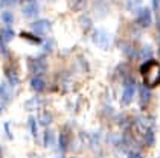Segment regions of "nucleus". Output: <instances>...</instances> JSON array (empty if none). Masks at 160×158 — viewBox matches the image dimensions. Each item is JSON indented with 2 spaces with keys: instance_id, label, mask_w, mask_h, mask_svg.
Instances as JSON below:
<instances>
[{
  "instance_id": "obj_1",
  "label": "nucleus",
  "mask_w": 160,
  "mask_h": 158,
  "mask_svg": "<svg viewBox=\"0 0 160 158\" xmlns=\"http://www.w3.org/2000/svg\"><path fill=\"white\" fill-rule=\"evenodd\" d=\"M140 74L143 85L147 88H154L160 85V64L154 60H148L140 65Z\"/></svg>"
},
{
  "instance_id": "obj_2",
  "label": "nucleus",
  "mask_w": 160,
  "mask_h": 158,
  "mask_svg": "<svg viewBox=\"0 0 160 158\" xmlns=\"http://www.w3.org/2000/svg\"><path fill=\"white\" fill-rule=\"evenodd\" d=\"M31 29L37 35H46L52 31V23L49 20H35L31 23Z\"/></svg>"
},
{
  "instance_id": "obj_3",
  "label": "nucleus",
  "mask_w": 160,
  "mask_h": 158,
  "mask_svg": "<svg viewBox=\"0 0 160 158\" xmlns=\"http://www.w3.org/2000/svg\"><path fill=\"white\" fill-rule=\"evenodd\" d=\"M136 22L139 26H142V27H148V26H151L152 23V15H151V11L148 9V8H140L139 12H137V18H136Z\"/></svg>"
},
{
  "instance_id": "obj_4",
  "label": "nucleus",
  "mask_w": 160,
  "mask_h": 158,
  "mask_svg": "<svg viewBox=\"0 0 160 158\" xmlns=\"http://www.w3.org/2000/svg\"><path fill=\"white\" fill-rule=\"evenodd\" d=\"M136 93V85L133 81H130L128 84H125L123 87V94H122V105H130L134 99Z\"/></svg>"
},
{
  "instance_id": "obj_5",
  "label": "nucleus",
  "mask_w": 160,
  "mask_h": 158,
  "mask_svg": "<svg viewBox=\"0 0 160 158\" xmlns=\"http://www.w3.org/2000/svg\"><path fill=\"white\" fill-rule=\"evenodd\" d=\"M28 65L32 73H43L46 70V61L43 58H31L28 61Z\"/></svg>"
},
{
  "instance_id": "obj_6",
  "label": "nucleus",
  "mask_w": 160,
  "mask_h": 158,
  "mask_svg": "<svg viewBox=\"0 0 160 158\" xmlns=\"http://www.w3.org/2000/svg\"><path fill=\"white\" fill-rule=\"evenodd\" d=\"M93 41L98 44L99 47H107V46H108V36H107L105 32H102V31L95 32V35H93Z\"/></svg>"
},
{
  "instance_id": "obj_7",
  "label": "nucleus",
  "mask_w": 160,
  "mask_h": 158,
  "mask_svg": "<svg viewBox=\"0 0 160 158\" xmlns=\"http://www.w3.org/2000/svg\"><path fill=\"white\" fill-rule=\"evenodd\" d=\"M5 74H6V78H8V85H11V87H15V85L18 84V74L17 72L14 70L12 67H6L5 69Z\"/></svg>"
},
{
  "instance_id": "obj_8",
  "label": "nucleus",
  "mask_w": 160,
  "mask_h": 158,
  "mask_svg": "<svg viewBox=\"0 0 160 158\" xmlns=\"http://www.w3.org/2000/svg\"><path fill=\"white\" fill-rule=\"evenodd\" d=\"M31 88L34 90V91H43L44 90V87H46V82H44V79L41 78V76H34L32 79H31Z\"/></svg>"
},
{
  "instance_id": "obj_9",
  "label": "nucleus",
  "mask_w": 160,
  "mask_h": 158,
  "mask_svg": "<svg viewBox=\"0 0 160 158\" xmlns=\"http://www.w3.org/2000/svg\"><path fill=\"white\" fill-rule=\"evenodd\" d=\"M149 100H151V91H149V88H147L145 85L140 87V107L145 108Z\"/></svg>"
},
{
  "instance_id": "obj_10",
  "label": "nucleus",
  "mask_w": 160,
  "mask_h": 158,
  "mask_svg": "<svg viewBox=\"0 0 160 158\" xmlns=\"http://www.w3.org/2000/svg\"><path fill=\"white\" fill-rule=\"evenodd\" d=\"M40 9H38V6L35 3H29V5H26L23 6V14H25L26 17H29V18H32V17H37Z\"/></svg>"
},
{
  "instance_id": "obj_11",
  "label": "nucleus",
  "mask_w": 160,
  "mask_h": 158,
  "mask_svg": "<svg viewBox=\"0 0 160 158\" xmlns=\"http://www.w3.org/2000/svg\"><path fill=\"white\" fill-rule=\"evenodd\" d=\"M9 97H11L9 85H8V82H2L0 84V99L3 102H6V100H9Z\"/></svg>"
},
{
  "instance_id": "obj_12",
  "label": "nucleus",
  "mask_w": 160,
  "mask_h": 158,
  "mask_svg": "<svg viewBox=\"0 0 160 158\" xmlns=\"http://www.w3.org/2000/svg\"><path fill=\"white\" fill-rule=\"evenodd\" d=\"M14 36H15V32H14L11 27H5V29H3V31L0 32V38H2V40H3L5 43H6V44H8V43H9V41L12 40Z\"/></svg>"
},
{
  "instance_id": "obj_13",
  "label": "nucleus",
  "mask_w": 160,
  "mask_h": 158,
  "mask_svg": "<svg viewBox=\"0 0 160 158\" xmlns=\"http://www.w3.org/2000/svg\"><path fill=\"white\" fill-rule=\"evenodd\" d=\"M0 17H2V22L6 24L8 27L14 23V14H12V11H8V9H6V11L2 12V15H0Z\"/></svg>"
},
{
  "instance_id": "obj_14",
  "label": "nucleus",
  "mask_w": 160,
  "mask_h": 158,
  "mask_svg": "<svg viewBox=\"0 0 160 158\" xmlns=\"http://www.w3.org/2000/svg\"><path fill=\"white\" fill-rule=\"evenodd\" d=\"M20 36L28 40V41H31V43H34V44H41V38H38L35 35H31L29 32H20Z\"/></svg>"
},
{
  "instance_id": "obj_15",
  "label": "nucleus",
  "mask_w": 160,
  "mask_h": 158,
  "mask_svg": "<svg viewBox=\"0 0 160 158\" xmlns=\"http://www.w3.org/2000/svg\"><path fill=\"white\" fill-rule=\"evenodd\" d=\"M58 147H60V151H66L67 149V135L64 132L60 134V138H58Z\"/></svg>"
},
{
  "instance_id": "obj_16",
  "label": "nucleus",
  "mask_w": 160,
  "mask_h": 158,
  "mask_svg": "<svg viewBox=\"0 0 160 158\" xmlns=\"http://www.w3.org/2000/svg\"><path fill=\"white\" fill-rule=\"evenodd\" d=\"M28 125H29V131H31V134L35 137V135H37V120H35L34 117H29Z\"/></svg>"
},
{
  "instance_id": "obj_17",
  "label": "nucleus",
  "mask_w": 160,
  "mask_h": 158,
  "mask_svg": "<svg viewBox=\"0 0 160 158\" xmlns=\"http://www.w3.org/2000/svg\"><path fill=\"white\" fill-rule=\"evenodd\" d=\"M43 141H44V145L49 146L52 141H53V134L50 132V131H46L44 132V137H43Z\"/></svg>"
},
{
  "instance_id": "obj_18",
  "label": "nucleus",
  "mask_w": 160,
  "mask_h": 158,
  "mask_svg": "<svg viewBox=\"0 0 160 158\" xmlns=\"http://www.w3.org/2000/svg\"><path fill=\"white\" fill-rule=\"evenodd\" d=\"M152 6H154V9H157L160 6V0H152Z\"/></svg>"
},
{
  "instance_id": "obj_19",
  "label": "nucleus",
  "mask_w": 160,
  "mask_h": 158,
  "mask_svg": "<svg viewBox=\"0 0 160 158\" xmlns=\"http://www.w3.org/2000/svg\"><path fill=\"white\" fill-rule=\"evenodd\" d=\"M14 2H15V0H2V5H6V3H8V5H12Z\"/></svg>"
},
{
  "instance_id": "obj_20",
  "label": "nucleus",
  "mask_w": 160,
  "mask_h": 158,
  "mask_svg": "<svg viewBox=\"0 0 160 158\" xmlns=\"http://www.w3.org/2000/svg\"><path fill=\"white\" fill-rule=\"evenodd\" d=\"M140 0H128V3H130V6H134V5H137Z\"/></svg>"
},
{
  "instance_id": "obj_21",
  "label": "nucleus",
  "mask_w": 160,
  "mask_h": 158,
  "mask_svg": "<svg viewBox=\"0 0 160 158\" xmlns=\"http://www.w3.org/2000/svg\"><path fill=\"white\" fill-rule=\"evenodd\" d=\"M128 158H142V157H140L139 154H130V155H128Z\"/></svg>"
},
{
  "instance_id": "obj_22",
  "label": "nucleus",
  "mask_w": 160,
  "mask_h": 158,
  "mask_svg": "<svg viewBox=\"0 0 160 158\" xmlns=\"http://www.w3.org/2000/svg\"><path fill=\"white\" fill-rule=\"evenodd\" d=\"M26 2H29V3H34V0H26Z\"/></svg>"
},
{
  "instance_id": "obj_23",
  "label": "nucleus",
  "mask_w": 160,
  "mask_h": 158,
  "mask_svg": "<svg viewBox=\"0 0 160 158\" xmlns=\"http://www.w3.org/2000/svg\"><path fill=\"white\" fill-rule=\"evenodd\" d=\"M0 155H2V147H0Z\"/></svg>"
},
{
  "instance_id": "obj_24",
  "label": "nucleus",
  "mask_w": 160,
  "mask_h": 158,
  "mask_svg": "<svg viewBox=\"0 0 160 158\" xmlns=\"http://www.w3.org/2000/svg\"><path fill=\"white\" fill-rule=\"evenodd\" d=\"M46 2H53V0H46Z\"/></svg>"
},
{
  "instance_id": "obj_25",
  "label": "nucleus",
  "mask_w": 160,
  "mask_h": 158,
  "mask_svg": "<svg viewBox=\"0 0 160 158\" xmlns=\"http://www.w3.org/2000/svg\"><path fill=\"white\" fill-rule=\"evenodd\" d=\"M159 53H160V50H159Z\"/></svg>"
}]
</instances>
